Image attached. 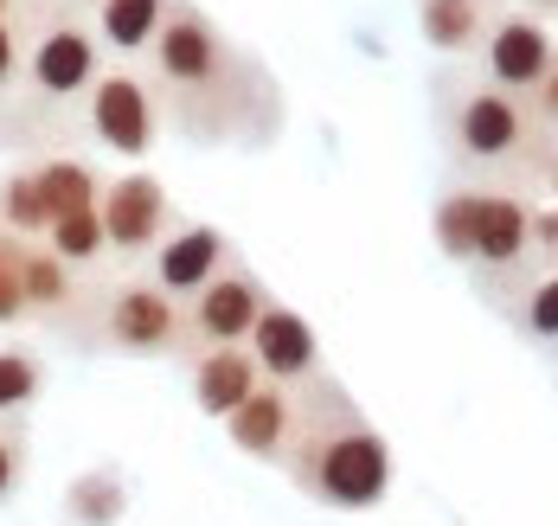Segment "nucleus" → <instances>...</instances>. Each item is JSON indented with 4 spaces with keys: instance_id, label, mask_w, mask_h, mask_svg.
Returning <instances> with one entry per match:
<instances>
[{
    "instance_id": "obj_4",
    "label": "nucleus",
    "mask_w": 558,
    "mask_h": 526,
    "mask_svg": "<svg viewBox=\"0 0 558 526\" xmlns=\"http://www.w3.org/2000/svg\"><path fill=\"white\" fill-rule=\"evenodd\" d=\"M104 77V46H97V33L64 7L52 13L39 33H33V46H26V90L39 97V103H84L90 97V84Z\"/></svg>"
},
{
    "instance_id": "obj_24",
    "label": "nucleus",
    "mask_w": 558,
    "mask_h": 526,
    "mask_svg": "<svg viewBox=\"0 0 558 526\" xmlns=\"http://www.w3.org/2000/svg\"><path fill=\"white\" fill-rule=\"evenodd\" d=\"M39 386H46V372H39V359H33V353L0 347V417L26 411L33 399H39Z\"/></svg>"
},
{
    "instance_id": "obj_27",
    "label": "nucleus",
    "mask_w": 558,
    "mask_h": 526,
    "mask_svg": "<svg viewBox=\"0 0 558 526\" xmlns=\"http://www.w3.org/2000/svg\"><path fill=\"white\" fill-rule=\"evenodd\" d=\"M26 84V33L13 20H0V97Z\"/></svg>"
},
{
    "instance_id": "obj_3",
    "label": "nucleus",
    "mask_w": 558,
    "mask_h": 526,
    "mask_svg": "<svg viewBox=\"0 0 558 526\" xmlns=\"http://www.w3.org/2000/svg\"><path fill=\"white\" fill-rule=\"evenodd\" d=\"M444 135L456 148V161L482 168V174H520V168L533 174V161H539V129L526 117V103L495 90V84H482L475 71H449Z\"/></svg>"
},
{
    "instance_id": "obj_22",
    "label": "nucleus",
    "mask_w": 558,
    "mask_h": 526,
    "mask_svg": "<svg viewBox=\"0 0 558 526\" xmlns=\"http://www.w3.org/2000/svg\"><path fill=\"white\" fill-rule=\"evenodd\" d=\"M437 244H444L449 257L469 264V250H475V186H449L444 193V206H437Z\"/></svg>"
},
{
    "instance_id": "obj_19",
    "label": "nucleus",
    "mask_w": 558,
    "mask_h": 526,
    "mask_svg": "<svg viewBox=\"0 0 558 526\" xmlns=\"http://www.w3.org/2000/svg\"><path fill=\"white\" fill-rule=\"evenodd\" d=\"M46 244H52V257H64L71 270H90L97 257H110L97 212H64V219H52V225H46Z\"/></svg>"
},
{
    "instance_id": "obj_18",
    "label": "nucleus",
    "mask_w": 558,
    "mask_h": 526,
    "mask_svg": "<svg viewBox=\"0 0 558 526\" xmlns=\"http://www.w3.org/2000/svg\"><path fill=\"white\" fill-rule=\"evenodd\" d=\"M33 180H39L46 219H64V212H97V193H104V180L90 174L84 161L58 155V161H46V168H33Z\"/></svg>"
},
{
    "instance_id": "obj_20",
    "label": "nucleus",
    "mask_w": 558,
    "mask_h": 526,
    "mask_svg": "<svg viewBox=\"0 0 558 526\" xmlns=\"http://www.w3.org/2000/svg\"><path fill=\"white\" fill-rule=\"evenodd\" d=\"M0 225H7L13 237H26V244L52 225V219H46V199H39V180H33V168L0 180Z\"/></svg>"
},
{
    "instance_id": "obj_13",
    "label": "nucleus",
    "mask_w": 558,
    "mask_h": 526,
    "mask_svg": "<svg viewBox=\"0 0 558 526\" xmlns=\"http://www.w3.org/2000/svg\"><path fill=\"white\" fill-rule=\"evenodd\" d=\"M495 20H501V0H417V33L444 59H475Z\"/></svg>"
},
{
    "instance_id": "obj_31",
    "label": "nucleus",
    "mask_w": 558,
    "mask_h": 526,
    "mask_svg": "<svg viewBox=\"0 0 558 526\" xmlns=\"http://www.w3.org/2000/svg\"><path fill=\"white\" fill-rule=\"evenodd\" d=\"M90 7H97V0H90Z\"/></svg>"
},
{
    "instance_id": "obj_6",
    "label": "nucleus",
    "mask_w": 558,
    "mask_h": 526,
    "mask_svg": "<svg viewBox=\"0 0 558 526\" xmlns=\"http://www.w3.org/2000/svg\"><path fill=\"white\" fill-rule=\"evenodd\" d=\"M97 334L116 353H180L186 347V308L155 283H122L97 308Z\"/></svg>"
},
{
    "instance_id": "obj_7",
    "label": "nucleus",
    "mask_w": 558,
    "mask_h": 526,
    "mask_svg": "<svg viewBox=\"0 0 558 526\" xmlns=\"http://www.w3.org/2000/svg\"><path fill=\"white\" fill-rule=\"evenodd\" d=\"M84 117H90V135H97L104 148H116V155H129V161H142V155L155 148V129H161V110H155L148 77L129 71V64H110V71L90 84Z\"/></svg>"
},
{
    "instance_id": "obj_23",
    "label": "nucleus",
    "mask_w": 558,
    "mask_h": 526,
    "mask_svg": "<svg viewBox=\"0 0 558 526\" xmlns=\"http://www.w3.org/2000/svg\"><path fill=\"white\" fill-rule=\"evenodd\" d=\"M64 514L77 526H110L122 514V488H116L110 475H84L71 494H64Z\"/></svg>"
},
{
    "instance_id": "obj_11",
    "label": "nucleus",
    "mask_w": 558,
    "mask_h": 526,
    "mask_svg": "<svg viewBox=\"0 0 558 526\" xmlns=\"http://www.w3.org/2000/svg\"><path fill=\"white\" fill-rule=\"evenodd\" d=\"M244 347L257 359L264 386H282V392H295V386H308V379L322 372V341H315V328H308L295 308H282V302H270V308L257 315V328H251Z\"/></svg>"
},
{
    "instance_id": "obj_30",
    "label": "nucleus",
    "mask_w": 558,
    "mask_h": 526,
    "mask_svg": "<svg viewBox=\"0 0 558 526\" xmlns=\"http://www.w3.org/2000/svg\"><path fill=\"white\" fill-rule=\"evenodd\" d=\"M20 13V0H0V20H13Z\"/></svg>"
},
{
    "instance_id": "obj_12",
    "label": "nucleus",
    "mask_w": 558,
    "mask_h": 526,
    "mask_svg": "<svg viewBox=\"0 0 558 526\" xmlns=\"http://www.w3.org/2000/svg\"><path fill=\"white\" fill-rule=\"evenodd\" d=\"M225 264H231V244H225V232H213V225H180V232H168L161 244H155V290H168L180 308L193 302V295L206 290L213 277H219Z\"/></svg>"
},
{
    "instance_id": "obj_10",
    "label": "nucleus",
    "mask_w": 558,
    "mask_h": 526,
    "mask_svg": "<svg viewBox=\"0 0 558 526\" xmlns=\"http://www.w3.org/2000/svg\"><path fill=\"white\" fill-rule=\"evenodd\" d=\"M97 219H104V244H110L116 257H142V250H155L173 225V206H168V186L155 174H116L104 180V193H97Z\"/></svg>"
},
{
    "instance_id": "obj_26",
    "label": "nucleus",
    "mask_w": 558,
    "mask_h": 526,
    "mask_svg": "<svg viewBox=\"0 0 558 526\" xmlns=\"http://www.w3.org/2000/svg\"><path fill=\"white\" fill-rule=\"evenodd\" d=\"M526 117H533V129H539V148H558V59H553V71L533 84Z\"/></svg>"
},
{
    "instance_id": "obj_14",
    "label": "nucleus",
    "mask_w": 558,
    "mask_h": 526,
    "mask_svg": "<svg viewBox=\"0 0 558 526\" xmlns=\"http://www.w3.org/2000/svg\"><path fill=\"white\" fill-rule=\"evenodd\" d=\"M257 386H264V372H257L251 347H199L193 353V399H199L206 417H231Z\"/></svg>"
},
{
    "instance_id": "obj_25",
    "label": "nucleus",
    "mask_w": 558,
    "mask_h": 526,
    "mask_svg": "<svg viewBox=\"0 0 558 526\" xmlns=\"http://www.w3.org/2000/svg\"><path fill=\"white\" fill-rule=\"evenodd\" d=\"M20 244H26V237L0 232V328H20V321H26V290H20Z\"/></svg>"
},
{
    "instance_id": "obj_8",
    "label": "nucleus",
    "mask_w": 558,
    "mask_h": 526,
    "mask_svg": "<svg viewBox=\"0 0 558 526\" xmlns=\"http://www.w3.org/2000/svg\"><path fill=\"white\" fill-rule=\"evenodd\" d=\"M482 84H495L507 97H533V84L553 71L558 46H553V26L539 20V13H526V7H501V20L488 26V39H482Z\"/></svg>"
},
{
    "instance_id": "obj_16",
    "label": "nucleus",
    "mask_w": 558,
    "mask_h": 526,
    "mask_svg": "<svg viewBox=\"0 0 558 526\" xmlns=\"http://www.w3.org/2000/svg\"><path fill=\"white\" fill-rule=\"evenodd\" d=\"M20 290H26V315L64 321L84 295V270L52 257V244H20Z\"/></svg>"
},
{
    "instance_id": "obj_9",
    "label": "nucleus",
    "mask_w": 558,
    "mask_h": 526,
    "mask_svg": "<svg viewBox=\"0 0 558 526\" xmlns=\"http://www.w3.org/2000/svg\"><path fill=\"white\" fill-rule=\"evenodd\" d=\"M264 308H270V290L244 264H225L219 277L186 302V341L193 347H244Z\"/></svg>"
},
{
    "instance_id": "obj_2",
    "label": "nucleus",
    "mask_w": 558,
    "mask_h": 526,
    "mask_svg": "<svg viewBox=\"0 0 558 526\" xmlns=\"http://www.w3.org/2000/svg\"><path fill=\"white\" fill-rule=\"evenodd\" d=\"M289 481L340 514L379 507L391 488V450L379 437V424L340 392L328 372H315L308 386H295V417H289V443L282 463Z\"/></svg>"
},
{
    "instance_id": "obj_29",
    "label": "nucleus",
    "mask_w": 558,
    "mask_h": 526,
    "mask_svg": "<svg viewBox=\"0 0 558 526\" xmlns=\"http://www.w3.org/2000/svg\"><path fill=\"white\" fill-rule=\"evenodd\" d=\"M526 13H539V20H546V13H558V0H533V7H526Z\"/></svg>"
},
{
    "instance_id": "obj_17",
    "label": "nucleus",
    "mask_w": 558,
    "mask_h": 526,
    "mask_svg": "<svg viewBox=\"0 0 558 526\" xmlns=\"http://www.w3.org/2000/svg\"><path fill=\"white\" fill-rule=\"evenodd\" d=\"M168 7H173V0H97V7H90V33H97V46H104V52L135 59V52H148V46H155V33H161Z\"/></svg>"
},
{
    "instance_id": "obj_15",
    "label": "nucleus",
    "mask_w": 558,
    "mask_h": 526,
    "mask_svg": "<svg viewBox=\"0 0 558 526\" xmlns=\"http://www.w3.org/2000/svg\"><path fill=\"white\" fill-rule=\"evenodd\" d=\"M289 417H295V392H282V386H257L244 405L225 417V437H231L244 456H257V463H282Z\"/></svg>"
},
{
    "instance_id": "obj_1",
    "label": "nucleus",
    "mask_w": 558,
    "mask_h": 526,
    "mask_svg": "<svg viewBox=\"0 0 558 526\" xmlns=\"http://www.w3.org/2000/svg\"><path fill=\"white\" fill-rule=\"evenodd\" d=\"M155 110H168L199 142H238V135H264L277 129V84L264 77V64L244 46L225 39L213 13H199L193 0H173L155 46Z\"/></svg>"
},
{
    "instance_id": "obj_5",
    "label": "nucleus",
    "mask_w": 558,
    "mask_h": 526,
    "mask_svg": "<svg viewBox=\"0 0 558 526\" xmlns=\"http://www.w3.org/2000/svg\"><path fill=\"white\" fill-rule=\"evenodd\" d=\"M469 264L488 277V290L533 270V206L520 186H475V250Z\"/></svg>"
},
{
    "instance_id": "obj_28",
    "label": "nucleus",
    "mask_w": 558,
    "mask_h": 526,
    "mask_svg": "<svg viewBox=\"0 0 558 526\" xmlns=\"http://www.w3.org/2000/svg\"><path fill=\"white\" fill-rule=\"evenodd\" d=\"M20 481H26V437H20V424H0V501Z\"/></svg>"
},
{
    "instance_id": "obj_21",
    "label": "nucleus",
    "mask_w": 558,
    "mask_h": 526,
    "mask_svg": "<svg viewBox=\"0 0 558 526\" xmlns=\"http://www.w3.org/2000/svg\"><path fill=\"white\" fill-rule=\"evenodd\" d=\"M513 328H520L526 341H539V347H558V264L546 277H533V290L520 295Z\"/></svg>"
}]
</instances>
